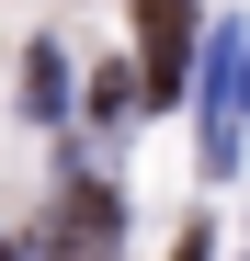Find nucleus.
<instances>
[{"mask_svg": "<svg viewBox=\"0 0 250 261\" xmlns=\"http://www.w3.org/2000/svg\"><path fill=\"white\" fill-rule=\"evenodd\" d=\"M91 114H103V125L137 114V68H125V57H103V68H91Z\"/></svg>", "mask_w": 250, "mask_h": 261, "instance_id": "obj_3", "label": "nucleus"}, {"mask_svg": "<svg viewBox=\"0 0 250 261\" xmlns=\"http://www.w3.org/2000/svg\"><path fill=\"white\" fill-rule=\"evenodd\" d=\"M114 227H125L114 193L68 170V182H57V216H46V239H34V261H114Z\"/></svg>", "mask_w": 250, "mask_h": 261, "instance_id": "obj_1", "label": "nucleus"}, {"mask_svg": "<svg viewBox=\"0 0 250 261\" xmlns=\"http://www.w3.org/2000/svg\"><path fill=\"white\" fill-rule=\"evenodd\" d=\"M23 114H68V57L57 46H23Z\"/></svg>", "mask_w": 250, "mask_h": 261, "instance_id": "obj_2", "label": "nucleus"}, {"mask_svg": "<svg viewBox=\"0 0 250 261\" xmlns=\"http://www.w3.org/2000/svg\"><path fill=\"white\" fill-rule=\"evenodd\" d=\"M228 102H239V114H250V46H239V80H228Z\"/></svg>", "mask_w": 250, "mask_h": 261, "instance_id": "obj_4", "label": "nucleus"}]
</instances>
